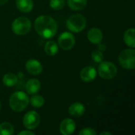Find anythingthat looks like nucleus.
<instances>
[{
    "label": "nucleus",
    "instance_id": "nucleus-1",
    "mask_svg": "<svg viewBox=\"0 0 135 135\" xmlns=\"http://www.w3.org/2000/svg\"><path fill=\"white\" fill-rule=\"evenodd\" d=\"M34 28L38 35L44 39H51L55 36L58 31L56 21L48 15L38 17L34 22Z\"/></svg>",
    "mask_w": 135,
    "mask_h": 135
},
{
    "label": "nucleus",
    "instance_id": "nucleus-2",
    "mask_svg": "<svg viewBox=\"0 0 135 135\" xmlns=\"http://www.w3.org/2000/svg\"><path fill=\"white\" fill-rule=\"evenodd\" d=\"M29 98L28 95L21 91L13 93L9 100V104L10 108L16 112H21L24 111L28 105Z\"/></svg>",
    "mask_w": 135,
    "mask_h": 135
},
{
    "label": "nucleus",
    "instance_id": "nucleus-3",
    "mask_svg": "<svg viewBox=\"0 0 135 135\" xmlns=\"http://www.w3.org/2000/svg\"><path fill=\"white\" fill-rule=\"evenodd\" d=\"M85 26L86 19L80 13L71 15L66 21V27L72 32H80L85 29Z\"/></svg>",
    "mask_w": 135,
    "mask_h": 135
},
{
    "label": "nucleus",
    "instance_id": "nucleus-4",
    "mask_svg": "<svg viewBox=\"0 0 135 135\" xmlns=\"http://www.w3.org/2000/svg\"><path fill=\"white\" fill-rule=\"evenodd\" d=\"M119 62L122 67L127 70H133L135 67L134 48H127L121 51L119 55Z\"/></svg>",
    "mask_w": 135,
    "mask_h": 135
},
{
    "label": "nucleus",
    "instance_id": "nucleus-5",
    "mask_svg": "<svg viewBox=\"0 0 135 135\" xmlns=\"http://www.w3.org/2000/svg\"><path fill=\"white\" fill-rule=\"evenodd\" d=\"M11 27L13 33L17 36H24L30 31L32 24L28 17H20L13 21Z\"/></svg>",
    "mask_w": 135,
    "mask_h": 135
},
{
    "label": "nucleus",
    "instance_id": "nucleus-6",
    "mask_svg": "<svg viewBox=\"0 0 135 135\" xmlns=\"http://www.w3.org/2000/svg\"><path fill=\"white\" fill-rule=\"evenodd\" d=\"M118 73V69L116 66L111 62H101L98 66V74L100 77L103 79L110 80L114 78Z\"/></svg>",
    "mask_w": 135,
    "mask_h": 135
},
{
    "label": "nucleus",
    "instance_id": "nucleus-7",
    "mask_svg": "<svg viewBox=\"0 0 135 135\" xmlns=\"http://www.w3.org/2000/svg\"><path fill=\"white\" fill-rule=\"evenodd\" d=\"M40 123V116L35 111L28 112L23 117V125L27 130H35Z\"/></svg>",
    "mask_w": 135,
    "mask_h": 135
},
{
    "label": "nucleus",
    "instance_id": "nucleus-8",
    "mask_svg": "<svg viewBox=\"0 0 135 135\" xmlns=\"http://www.w3.org/2000/svg\"><path fill=\"white\" fill-rule=\"evenodd\" d=\"M58 44L63 50H70L75 44V37L69 32H64L59 36Z\"/></svg>",
    "mask_w": 135,
    "mask_h": 135
},
{
    "label": "nucleus",
    "instance_id": "nucleus-9",
    "mask_svg": "<svg viewBox=\"0 0 135 135\" xmlns=\"http://www.w3.org/2000/svg\"><path fill=\"white\" fill-rule=\"evenodd\" d=\"M25 69L30 74L39 75L43 71V66L38 60L30 59L25 63Z\"/></svg>",
    "mask_w": 135,
    "mask_h": 135
},
{
    "label": "nucleus",
    "instance_id": "nucleus-10",
    "mask_svg": "<svg viewBox=\"0 0 135 135\" xmlns=\"http://www.w3.org/2000/svg\"><path fill=\"white\" fill-rule=\"evenodd\" d=\"M76 129V123L72 119H63L59 125V131L62 135L72 134Z\"/></svg>",
    "mask_w": 135,
    "mask_h": 135
},
{
    "label": "nucleus",
    "instance_id": "nucleus-11",
    "mask_svg": "<svg viewBox=\"0 0 135 135\" xmlns=\"http://www.w3.org/2000/svg\"><path fill=\"white\" fill-rule=\"evenodd\" d=\"M97 77V70L93 66H89L83 68L80 72V78L85 82H91Z\"/></svg>",
    "mask_w": 135,
    "mask_h": 135
},
{
    "label": "nucleus",
    "instance_id": "nucleus-12",
    "mask_svg": "<svg viewBox=\"0 0 135 135\" xmlns=\"http://www.w3.org/2000/svg\"><path fill=\"white\" fill-rule=\"evenodd\" d=\"M87 38L93 44H98L103 40V32L98 28H92L87 32Z\"/></svg>",
    "mask_w": 135,
    "mask_h": 135
},
{
    "label": "nucleus",
    "instance_id": "nucleus-13",
    "mask_svg": "<svg viewBox=\"0 0 135 135\" xmlns=\"http://www.w3.org/2000/svg\"><path fill=\"white\" fill-rule=\"evenodd\" d=\"M68 112L70 116L74 118H78L84 115L85 112V108L81 103L75 102L69 107Z\"/></svg>",
    "mask_w": 135,
    "mask_h": 135
},
{
    "label": "nucleus",
    "instance_id": "nucleus-14",
    "mask_svg": "<svg viewBox=\"0 0 135 135\" xmlns=\"http://www.w3.org/2000/svg\"><path fill=\"white\" fill-rule=\"evenodd\" d=\"M41 88V83L38 79L31 78L29 79L25 85V90L28 94L33 95L37 93Z\"/></svg>",
    "mask_w": 135,
    "mask_h": 135
},
{
    "label": "nucleus",
    "instance_id": "nucleus-15",
    "mask_svg": "<svg viewBox=\"0 0 135 135\" xmlns=\"http://www.w3.org/2000/svg\"><path fill=\"white\" fill-rule=\"evenodd\" d=\"M16 6L22 13H28L33 8L32 0H16Z\"/></svg>",
    "mask_w": 135,
    "mask_h": 135
},
{
    "label": "nucleus",
    "instance_id": "nucleus-16",
    "mask_svg": "<svg viewBox=\"0 0 135 135\" xmlns=\"http://www.w3.org/2000/svg\"><path fill=\"white\" fill-rule=\"evenodd\" d=\"M123 40H124L125 44L127 46L131 47V48H134V28H131L127 29L123 35Z\"/></svg>",
    "mask_w": 135,
    "mask_h": 135
},
{
    "label": "nucleus",
    "instance_id": "nucleus-17",
    "mask_svg": "<svg viewBox=\"0 0 135 135\" xmlns=\"http://www.w3.org/2000/svg\"><path fill=\"white\" fill-rule=\"evenodd\" d=\"M2 82L7 87H13L17 84L18 78L13 73H7L2 78Z\"/></svg>",
    "mask_w": 135,
    "mask_h": 135
},
{
    "label": "nucleus",
    "instance_id": "nucleus-18",
    "mask_svg": "<svg viewBox=\"0 0 135 135\" xmlns=\"http://www.w3.org/2000/svg\"><path fill=\"white\" fill-rule=\"evenodd\" d=\"M88 0H67L68 6L74 11L83 9L87 5Z\"/></svg>",
    "mask_w": 135,
    "mask_h": 135
},
{
    "label": "nucleus",
    "instance_id": "nucleus-19",
    "mask_svg": "<svg viewBox=\"0 0 135 135\" xmlns=\"http://www.w3.org/2000/svg\"><path fill=\"white\" fill-rule=\"evenodd\" d=\"M59 46L58 44L53 40H48L44 45V51L47 55L53 56L58 53Z\"/></svg>",
    "mask_w": 135,
    "mask_h": 135
},
{
    "label": "nucleus",
    "instance_id": "nucleus-20",
    "mask_svg": "<svg viewBox=\"0 0 135 135\" xmlns=\"http://www.w3.org/2000/svg\"><path fill=\"white\" fill-rule=\"evenodd\" d=\"M14 132L13 126L9 122H3L0 124V135H12Z\"/></svg>",
    "mask_w": 135,
    "mask_h": 135
},
{
    "label": "nucleus",
    "instance_id": "nucleus-21",
    "mask_svg": "<svg viewBox=\"0 0 135 135\" xmlns=\"http://www.w3.org/2000/svg\"><path fill=\"white\" fill-rule=\"evenodd\" d=\"M31 105L34 108H40L44 104V98L40 95H35L29 100Z\"/></svg>",
    "mask_w": 135,
    "mask_h": 135
},
{
    "label": "nucleus",
    "instance_id": "nucleus-22",
    "mask_svg": "<svg viewBox=\"0 0 135 135\" xmlns=\"http://www.w3.org/2000/svg\"><path fill=\"white\" fill-rule=\"evenodd\" d=\"M65 0H50V6L55 10H60L65 6Z\"/></svg>",
    "mask_w": 135,
    "mask_h": 135
},
{
    "label": "nucleus",
    "instance_id": "nucleus-23",
    "mask_svg": "<svg viewBox=\"0 0 135 135\" xmlns=\"http://www.w3.org/2000/svg\"><path fill=\"white\" fill-rule=\"evenodd\" d=\"M91 58H92V59H93L95 62L100 63V62H101L104 60V55H103V53H102L101 51H100V50H96V51H94L92 53Z\"/></svg>",
    "mask_w": 135,
    "mask_h": 135
},
{
    "label": "nucleus",
    "instance_id": "nucleus-24",
    "mask_svg": "<svg viewBox=\"0 0 135 135\" xmlns=\"http://www.w3.org/2000/svg\"><path fill=\"white\" fill-rule=\"evenodd\" d=\"M79 134L80 135H96L97 134V132H96L93 128H90V127H85V128H83V129L79 132Z\"/></svg>",
    "mask_w": 135,
    "mask_h": 135
},
{
    "label": "nucleus",
    "instance_id": "nucleus-25",
    "mask_svg": "<svg viewBox=\"0 0 135 135\" xmlns=\"http://www.w3.org/2000/svg\"><path fill=\"white\" fill-rule=\"evenodd\" d=\"M34 135L35 134L32 131H30V130H27V131H21L18 133V135Z\"/></svg>",
    "mask_w": 135,
    "mask_h": 135
},
{
    "label": "nucleus",
    "instance_id": "nucleus-26",
    "mask_svg": "<svg viewBox=\"0 0 135 135\" xmlns=\"http://www.w3.org/2000/svg\"><path fill=\"white\" fill-rule=\"evenodd\" d=\"M98 44H99V45H98V50H100V51H101L106 50V45H105V44H100V43H99Z\"/></svg>",
    "mask_w": 135,
    "mask_h": 135
},
{
    "label": "nucleus",
    "instance_id": "nucleus-27",
    "mask_svg": "<svg viewBox=\"0 0 135 135\" xmlns=\"http://www.w3.org/2000/svg\"><path fill=\"white\" fill-rule=\"evenodd\" d=\"M100 135H112V133H110V132H101Z\"/></svg>",
    "mask_w": 135,
    "mask_h": 135
},
{
    "label": "nucleus",
    "instance_id": "nucleus-28",
    "mask_svg": "<svg viewBox=\"0 0 135 135\" xmlns=\"http://www.w3.org/2000/svg\"><path fill=\"white\" fill-rule=\"evenodd\" d=\"M8 2V0H0V5H4Z\"/></svg>",
    "mask_w": 135,
    "mask_h": 135
},
{
    "label": "nucleus",
    "instance_id": "nucleus-29",
    "mask_svg": "<svg viewBox=\"0 0 135 135\" xmlns=\"http://www.w3.org/2000/svg\"><path fill=\"white\" fill-rule=\"evenodd\" d=\"M17 78H18V79H19V78H21V77L22 78L24 75H23V74H22V73H21V72H20V73H18V74H17Z\"/></svg>",
    "mask_w": 135,
    "mask_h": 135
},
{
    "label": "nucleus",
    "instance_id": "nucleus-30",
    "mask_svg": "<svg viewBox=\"0 0 135 135\" xmlns=\"http://www.w3.org/2000/svg\"><path fill=\"white\" fill-rule=\"evenodd\" d=\"M0 109H1V104H0Z\"/></svg>",
    "mask_w": 135,
    "mask_h": 135
}]
</instances>
